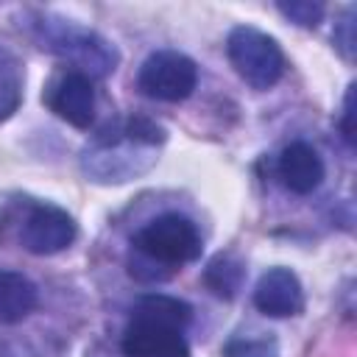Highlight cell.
<instances>
[{
	"label": "cell",
	"instance_id": "7",
	"mask_svg": "<svg viewBox=\"0 0 357 357\" xmlns=\"http://www.w3.org/2000/svg\"><path fill=\"white\" fill-rule=\"evenodd\" d=\"M123 354L126 357H190V346L181 329L131 315L123 332Z\"/></svg>",
	"mask_w": 357,
	"mask_h": 357
},
{
	"label": "cell",
	"instance_id": "9",
	"mask_svg": "<svg viewBox=\"0 0 357 357\" xmlns=\"http://www.w3.org/2000/svg\"><path fill=\"white\" fill-rule=\"evenodd\" d=\"M47 106L67 120L75 128H89L92 117H95V89H92V78H86L84 73L73 70L67 75H61L47 98Z\"/></svg>",
	"mask_w": 357,
	"mask_h": 357
},
{
	"label": "cell",
	"instance_id": "12",
	"mask_svg": "<svg viewBox=\"0 0 357 357\" xmlns=\"http://www.w3.org/2000/svg\"><path fill=\"white\" fill-rule=\"evenodd\" d=\"M131 315L137 318H148V321H159V324H170L176 329H184L192 318V307L181 298L165 296V293H148L139 296L131 307Z\"/></svg>",
	"mask_w": 357,
	"mask_h": 357
},
{
	"label": "cell",
	"instance_id": "13",
	"mask_svg": "<svg viewBox=\"0 0 357 357\" xmlns=\"http://www.w3.org/2000/svg\"><path fill=\"white\" fill-rule=\"evenodd\" d=\"M245 282V262L237 254H218L206 271H204V284L212 290L218 298H234Z\"/></svg>",
	"mask_w": 357,
	"mask_h": 357
},
{
	"label": "cell",
	"instance_id": "17",
	"mask_svg": "<svg viewBox=\"0 0 357 357\" xmlns=\"http://www.w3.org/2000/svg\"><path fill=\"white\" fill-rule=\"evenodd\" d=\"M332 42H335L337 53H340L346 61H354V50H357V36H354V6H349V8L340 14V20L335 22Z\"/></svg>",
	"mask_w": 357,
	"mask_h": 357
},
{
	"label": "cell",
	"instance_id": "15",
	"mask_svg": "<svg viewBox=\"0 0 357 357\" xmlns=\"http://www.w3.org/2000/svg\"><path fill=\"white\" fill-rule=\"evenodd\" d=\"M223 357H279V343L273 337H234L226 343Z\"/></svg>",
	"mask_w": 357,
	"mask_h": 357
},
{
	"label": "cell",
	"instance_id": "16",
	"mask_svg": "<svg viewBox=\"0 0 357 357\" xmlns=\"http://www.w3.org/2000/svg\"><path fill=\"white\" fill-rule=\"evenodd\" d=\"M276 8L301 28H315L324 20V3L318 0H290V3H276Z\"/></svg>",
	"mask_w": 357,
	"mask_h": 357
},
{
	"label": "cell",
	"instance_id": "19",
	"mask_svg": "<svg viewBox=\"0 0 357 357\" xmlns=\"http://www.w3.org/2000/svg\"><path fill=\"white\" fill-rule=\"evenodd\" d=\"M340 134L349 145H354V84L349 86L343 98V114H340Z\"/></svg>",
	"mask_w": 357,
	"mask_h": 357
},
{
	"label": "cell",
	"instance_id": "5",
	"mask_svg": "<svg viewBox=\"0 0 357 357\" xmlns=\"http://www.w3.org/2000/svg\"><path fill=\"white\" fill-rule=\"evenodd\" d=\"M198 84V67L190 56L178 50H156L151 53L137 75V86L142 95L165 103H178L192 95Z\"/></svg>",
	"mask_w": 357,
	"mask_h": 357
},
{
	"label": "cell",
	"instance_id": "11",
	"mask_svg": "<svg viewBox=\"0 0 357 357\" xmlns=\"http://www.w3.org/2000/svg\"><path fill=\"white\" fill-rule=\"evenodd\" d=\"M33 307L36 284L17 271H0V324H20Z\"/></svg>",
	"mask_w": 357,
	"mask_h": 357
},
{
	"label": "cell",
	"instance_id": "10",
	"mask_svg": "<svg viewBox=\"0 0 357 357\" xmlns=\"http://www.w3.org/2000/svg\"><path fill=\"white\" fill-rule=\"evenodd\" d=\"M279 178L296 195H310L324 181V162L307 142H290L279 156Z\"/></svg>",
	"mask_w": 357,
	"mask_h": 357
},
{
	"label": "cell",
	"instance_id": "1",
	"mask_svg": "<svg viewBox=\"0 0 357 357\" xmlns=\"http://www.w3.org/2000/svg\"><path fill=\"white\" fill-rule=\"evenodd\" d=\"M156 134L137 117H128L112 134L100 131L95 142L81 151V173L95 184H126L156 165Z\"/></svg>",
	"mask_w": 357,
	"mask_h": 357
},
{
	"label": "cell",
	"instance_id": "3",
	"mask_svg": "<svg viewBox=\"0 0 357 357\" xmlns=\"http://www.w3.org/2000/svg\"><path fill=\"white\" fill-rule=\"evenodd\" d=\"M226 56L251 89H271L284 75V53L279 42L254 25H237L229 31Z\"/></svg>",
	"mask_w": 357,
	"mask_h": 357
},
{
	"label": "cell",
	"instance_id": "4",
	"mask_svg": "<svg viewBox=\"0 0 357 357\" xmlns=\"http://www.w3.org/2000/svg\"><path fill=\"white\" fill-rule=\"evenodd\" d=\"M134 251H139L142 257L165 265V268H176L184 262H192L201 257V234L195 229V223L178 212H167L159 215L153 220H148L134 237H131Z\"/></svg>",
	"mask_w": 357,
	"mask_h": 357
},
{
	"label": "cell",
	"instance_id": "6",
	"mask_svg": "<svg viewBox=\"0 0 357 357\" xmlns=\"http://www.w3.org/2000/svg\"><path fill=\"white\" fill-rule=\"evenodd\" d=\"M75 234H78V229H75L73 215L64 212L61 206L45 204V201L28 204L22 212V220L17 226L20 245L31 254H39V257H50V254L64 251L75 240Z\"/></svg>",
	"mask_w": 357,
	"mask_h": 357
},
{
	"label": "cell",
	"instance_id": "8",
	"mask_svg": "<svg viewBox=\"0 0 357 357\" xmlns=\"http://www.w3.org/2000/svg\"><path fill=\"white\" fill-rule=\"evenodd\" d=\"M254 307L271 318H290L304 310V287L290 268H268L254 287Z\"/></svg>",
	"mask_w": 357,
	"mask_h": 357
},
{
	"label": "cell",
	"instance_id": "14",
	"mask_svg": "<svg viewBox=\"0 0 357 357\" xmlns=\"http://www.w3.org/2000/svg\"><path fill=\"white\" fill-rule=\"evenodd\" d=\"M22 100V64L0 45V123L8 120Z\"/></svg>",
	"mask_w": 357,
	"mask_h": 357
},
{
	"label": "cell",
	"instance_id": "2",
	"mask_svg": "<svg viewBox=\"0 0 357 357\" xmlns=\"http://www.w3.org/2000/svg\"><path fill=\"white\" fill-rule=\"evenodd\" d=\"M31 33L42 50L78 67V73H84L86 78H106L120 64V53L106 36L73 20L56 14H36L31 20Z\"/></svg>",
	"mask_w": 357,
	"mask_h": 357
},
{
	"label": "cell",
	"instance_id": "18",
	"mask_svg": "<svg viewBox=\"0 0 357 357\" xmlns=\"http://www.w3.org/2000/svg\"><path fill=\"white\" fill-rule=\"evenodd\" d=\"M128 273L134 279H139V282H165L170 276V268H165V265H159V262H153V259H148V257H142L137 251L128 259Z\"/></svg>",
	"mask_w": 357,
	"mask_h": 357
}]
</instances>
